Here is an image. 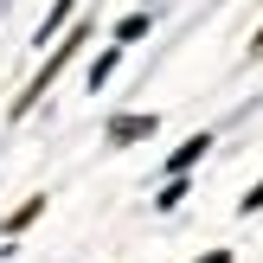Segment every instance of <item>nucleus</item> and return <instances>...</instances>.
I'll use <instances>...</instances> for the list:
<instances>
[{
	"label": "nucleus",
	"instance_id": "f257e3e1",
	"mask_svg": "<svg viewBox=\"0 0 263 263\" xmlns=\"http://www.w3.org/2000/svg\"><path fill=\"white\" fill-rule=\"evenodd\" d=\"M84 39H90V20H77V26H71V32H64V39H58V45H51V51H45V58H39V71H32V77H26V90H20V97H13V109H7V116H13V122H26V116H32V109H39V103H45V90H51V84H58V77H64V71H71V58H77V51H84Z\"/></svg>",
	"mask_w": 263,
	"mask_h": 263
},
{
	"label": "nucleus",
	"instance_id": "f03ea898",
	"mask_svg": "<svg viewBox=\"0 0 263 263\" xmlns=\"http://www.w3.org/2000/svg\"><path fill=\"white\" fill-rule=\"evenodd\" d=\"M154 128H161V116H109V128H103V135H109L116 148H128V141H148Z\"/></svg>",
	"mask_w": 263,
	"mask_h": 263
},
{
	"label": "nucleus",
	"instance_id": "7ed1b4c3",
	"mask_svg": "<svg viewBox=\"0 0 263 263\" xmlns=\"http://www.w3.org/2000/svg\"><path fill=\"white\" fill-rule=\"evenodd\" d=\"M205 154H212V135H193V141H180V148L167 154V180H186L193 167L205 161Z\"/></svg>",
	"mask_w": 263,
	"mask_h": 263
},
{
	"label": "nucleus",
	"instance_id": "20e7f679",
	"mask_svg": "<svg viewBox=\"0 0 263 263\" xmlns=\"http://www.w3.org/2000/svg\"><path fill=\"white\" fill-rule=\"evenodd\" d=\"M39 218H45V193H32V199H20L7 218H0V238H20V231H32Z\"/></svg>",
	"mask_w": 263,
	"mask_h": 263
},
{
	"label": "nucleus",
	"instance_id": "39448f33",
	"mask_svg": "<svg viewBox=\"0 0 263 263\" xmlns=\"http://www.w3.org/2000/svg\"><path fill=\"white\" fill-rule=\"evenodd\" d=\"M148 26H154V13H122V20H116V51H128L135 39H148Z\"/></svg>",
	"mask_w": 263,
	"mask_h": 263
},
{
	"label": "nucleus",
	"instance_id": "423d86ee",
	"mask_svg": "<svg viewBox=\"0 0 263 263\" xmlns=\"http://www.w3.org/2000/svg\"><path fill=\"white\" fill-rule=\"evenodd\" d=\"M71 13H77V0H51V13L39 20V39H32V45H45V39H64V20H71Z\"/></svg>",
	"mask_w": 263,
	"mask_h": 263
},
{
	"label": "nucleus",
	"instance_id": "0eeeda50",
	"mask_svg": "<svg viewBox=\"0 0 263 263\" xmlns=\"http://www.w3.org/2000/svg\"><path fill=\"white\" fill-rule=\"evenodd\" d=\"M116 64H122V51L109 45V51H103L97 64H90V90H103V84H109V77H116Z\"/></svg>",
	"mask_w": 263,
	"mask_h": 263
},
{
	"label": "nucleus",
	"instance_id": "6e6552de",
	"mask_svg": "<svg viewBox=\"0 0 263 263\" xmlns=\"http://www.w3.org/2000/svg\"><path fill=\"white\" fill-rule=\"evenodd\" d=\"M180 199H186V180H167V186H161V193H154V205H161V212H174V205H180Z\"/></svg>",
	"mask_w": 263,
	"mask_h": 263
},
{
	"label": "nucleus",
	"instance_id": "1a4fd4ad",
	"mask_svg": "<svg viewBox=\"0 0 263 263\" xmlns=\"http://www.w3.org/2000/svg\"><path fill=\"white\" fill-rule=\"evenodd\" d=\"M238 212H244V218H251V212H263V180H257V186H251V193L238 199Z\"/></svg>",
	"mask_w": 263,
	"mask_h": 263
},
{
	"label": "nucleus",
	"instance_id": "9d476101",
	"mask_svg": "<svg viewBox=\"0 0 263 263\" xmlns=\"http://www.w3.org/2000/svg\"><path fill=\"white\" fill-rule=\"evenodd\" d=\"M193 263H231V251H205V257H193Z\"/></svg>",
	"mask_w": 263,
	"mask_h": 263
},
{
	"label": "nucleus",
	"instance_id": "9b49d317",
	"mask_svg": "<svg viewBox=\"0 0 263 263\" xmlns=\"http://www.w3.org/2000/svg\"><path fill=\"white\" fill-rule=\"evenodd\" d=\"M251 45H263V26H257V39H251Z\"/></svg>",
	"mask_w": 263,
	"mask_h": 263
}]
</instances>
